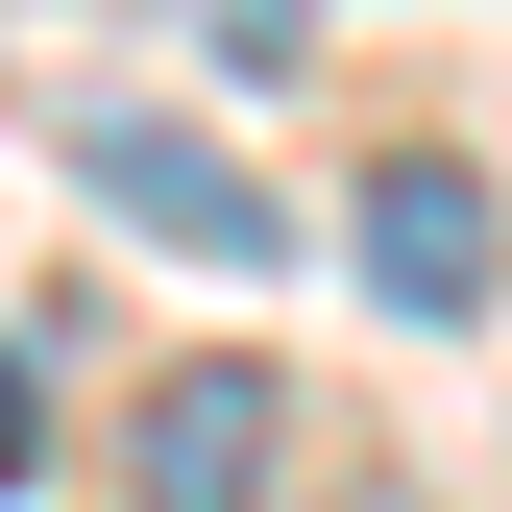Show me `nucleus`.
<instances>
[{
  "label": "nucleus",
  "instance_id": "7ed1b4c3",
  "mask_svg": "<svg viewBox=\"0 0 512 512\" xmlns=\"http://www.w3.org/2000/svg\"><path fill=\"white\" fill-rule=\"evenodd\" d=\"M269 464H293V391H269V366H171L147 439H122L147 512H269Z\"/></svg>",
  "mask_w": 512,
  "mask_h": 512
},
{
  "label": "nucleus",
  "instance_id": "f257e3e1",
  "mask_svg": "<svg viewBox=\"0 0 512 512\" xmlns=\"http://www.w3.org/2000/svg\"><path fill=\"white\" fill-rule=\"evenodd\" d=\"M74 196L98 220H147V244H196V269H269V171H244V147H196V122H74Z\"/></svg>",
  "mask_w": 512,
  "mask_h": 512
},
{
  "label": "nucleus",
  "instance_id": "20e7f679",
  "mask_svg": "<svg viewBox=\"0 0 512 512\" xmlns=\"http://www.w3.org/2000/svg\"><path fill=\"white\" fill-rule=\"evenodd\" d=\"M25 439H49V391H25V366H0V488H25Z\"/></svg>",
  "mask_w": 512,
  "mask_h": 512
},
{
  "label": "nucleus",
  "instance_id": "f03ea898",
  "mask_svg": "<svg viewBox=\"0 0 512 512\" xmlns=\"http://www.w3.org/2000/svg\"><path fill=\"white\" fill-rule=\"evenodd\" d=\"M342 269L391 293V317H488L512 220H488V171H464V147H391V171H366V220H342Z\"/></svg>",
  "mask_w": 512,
  "mask_h": 512
},
{
  "label": "nucleus",
  "instance_id": "39448f33",
  "mask_svg": "<svg viewBox=\"0 0 512 512\" xmlns=\"http://www.w3.org/2000/svg\"><path fill=\"white\" fill-rule=\"evenodd\" d=\"M366 512H391V488H366Z\"/></svg>",
  "mask_w": 512,
  "mask_h": 512
}]
</instances>
